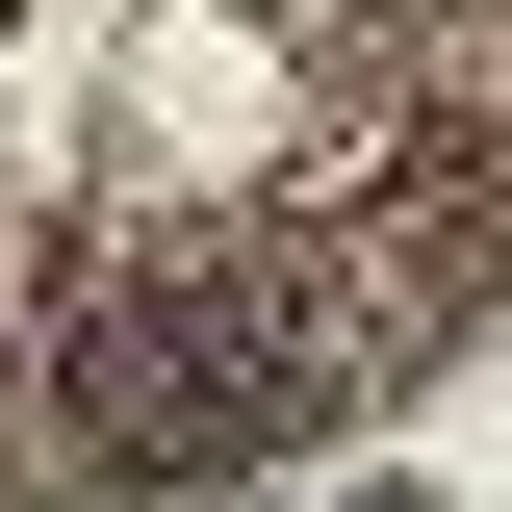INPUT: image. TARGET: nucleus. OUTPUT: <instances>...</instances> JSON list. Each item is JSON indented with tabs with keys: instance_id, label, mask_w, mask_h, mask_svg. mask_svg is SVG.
Instances as JSON below:
<instances>
[{
	"instance_id": "nucleus-1",
	"label": "nucleus",
	"mask_w": 512,
	"mask_h": 512,
	"mask_svg": "<svg viewBox=\"0 0 512 512\" xmlns=\"http://www.w3.org/2000/svg\"><path fill=\"white\" fill-rule=\"evenodd\" d=\"M256 384H282V308H231V282H128V308H77V436H103V461H231Z\"/></svg>"
}]
</instances>
